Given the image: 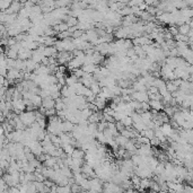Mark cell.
I'll list each match as a JSON object with an SVG mask.
<instances>
[{"instance_id":"obj_1","label":"cell","mask_w":193,"mask_h":193,"mask_svg":"<svg viewBox=\"0 0 193 193\" xmlns=\"http://www.w3.org/2000/svg\"><path fill=\"white\" fill-rule=\"evenodd\" d=\"M20 118V121H22L23 123L25 124L27 128L32 126L33 123L36 122V118H35V112H23L22 114L19 115Z\"/></svg>"},{"instance_id":"obj_2","label":"cell","mask_w":193,"mask_h":193,"mask_svg":"<svg viewBox=\"0 0 193 193\" xmlns=\"http://www.w3.org/2000/svg\"><path fill=\"white\" fill-rule=\"evenodd\" d=\"M132 101H137L139 103H145V102H149L148 92H136L134 90L132 93Z\"/></svg>"},{"instance_id":"obj_3","label":"cell","mask_w":193,"mask_h":193,"mask_svg":"<svg viewBox=\"0 0 193 193\" xmlns=\"http://www.w3.org/2000/svg\"><path fill=\"white\" fill-rule=\"evenodd\" d=\"M42 106L45 107L46 110L56 109V99H54V98H52L51 96H49V97H46V98H43Z\"/></svg>"},{"instance_id":"obj_4","label":"cell","mask_w":193,"mask_h":193,"mask_svg":"<svg viewBox=\"0 0 193 193\" xmlns=\"http://www.w3.org/2000/svg\"><path fill=\"white\" fill-rule=\"evenodd\" d=\"M160 130L164 134H165L166 138H169L172 134L174 133V129L173 126H171V123H164L162 126H160Z\"/></svg>"},{"instance_id":"obj_5","label":"cell","mask_w":193,"mask_h":193,"mask_svg":"<svg viewBox=\"0 0 193 193\" xmlns=\"http://www.w3.org/2000/svg\"><path fill=\"white\" fill-rule=\"evenodd\" d=\"M149 105H150L151 110H155L157 112L164 111V109H165V106H164V104L162 103V101H154V99H150V101H149Z\"/></svg>"},{"instance_id":"obj_6","label":"cell","mask_w":193,"mask_h":193,"mask_svg":"<svg viewBox=\"0 0 193 193\" xmlns=\"http://www.w3.org/2000/svg\"><path fill=\"white\" fill-rule=\"evenodd\" d=\"M98 67H99V66H96V64H94V63H89V64H84V66L81 67V69L84 70L86 73L94 75V72H95L96 70H97Z\"/></svg>"},{"instance_id":"obj_7","label":"cell","mask_w":193,"mask_h":193,"mask_svg":"<svg viewBox=\"0 0 193 193\" xmlns=\"http://www.w3.org/2000/svg\"><path fill=\"white\" fill-rule=\"evenodd\" d=\"M29 101L32 102V104H33L34 106H36L37 109H40V107L42 106V103H43V98L41 97L40 95H33L31 97V99Z\"/></svg>"},{"instance_id":"obj_8","label":"cell","mask_w":193,"mask_h":193,"mask_svg":"<svg viewBox=\"0 0 193 193\" xmlns=\"http://www.w3.org/2000/svg\"><path fill=\"white\" fill-rule=\"evenodd\" d=\"M115 142L118 143L119 147H121V148H124L126 147V145L129 142V139H126V137H123V136H121V134H119L118 137L114 138Z\"/></svg>"},{"instance_id":"obj_9","label":"cell","mask_w":193,"mask_h":193,"mask_svg":"<svg viewBox=\"0 0 193 193\" xmlns=\"http://www.w3.org/2000/svg\"><path fill=\"white\" fill-rule=\"evenodd\" d=\"M94 104H95L96 106L98 107V110H99V111H103V110L106 107V99H104V98L97 96V97H96V99H95V102H94Z\"/></svg>"},{"instance_id":"obj_10","label":"cell","mask_w":193,"mask_h":193,"mask_svg":"<svg viewBox=\"0 0 193 193\" xmlns=\"http://www.w3.org/2000/svg\"><path fill=\"white\" fill-rule=\"evenodd\" d=\"M190 32H191V27H190L189 24H184V25L179 26V34H181V35H185V36H188Z\"/></svg>"},{"instance_id":"obj_11","label":"cell","mask_w":193,"mask_h":193,"mask_svg":"<svg viewBox=\"0 0 193 193\" xmlns=\"http://www.w3.org/2000/svg\"><path fill=\"white\" fill-rule=\"evenodd\" d=\"M140 136H141V137L148 138L149 140L154 139L155 138V130H153V129H147V130H145V131L140 132Z\"/></svg>"},{"instance_id":"obj_12","label":"cell","mask_w":193,"mask_h":193,"mask_svg":"<svg viewBox=\"0 0 193 193\" xmlns=\"http://www.w3.org/2000/svg\"><path fill=\"white\" fill-rule=\"evenodd\" d=\"M85 156H86V153L83 149H75L71 157L72 158H77V159H85Z\"/></svg>"},{"instance_id":"obj_13","label":"cell","mask_w":193,"mask_h":193,"mask_svg":"<svg viewBox=\"0 0 193 193\" xmlns=\"http://www.w3.org/2000/svg\"><path fill=\"white\" fill-rule=\"evenodd\" d=\"M11 5H13V1L10 0H0V11L5 13Z\"/></svg>"},{"instance_id":"obj_14","label":"cell","mask_w":193,"mask_h":193,"mask_svg":"<svg viewBox=\"0 0 193 193\" xmlns=\"http://www.w3.org/2000/svg\"><path fill=\"white\" fill-rule=\"evenodd\" d=\"M58 42V39L56 36H45V46H54Z\"/></svg>"},{"instance_id":"obj_15","label":"cell","mask_w":193,"mask_h":193,"mask_svg":"<svg viewBox=\"0 0 193 193\" xmlns=\"http://www.w3.org/2000/svg\"><path fill=\"white\" fill-rule=\"evenodd\" d=\"M77 83H79V79L77 78V77H76L73 73H71V75L67 77V86L72 87L73 85L77 84Z\"/></svg>"},{"instance_id":"obj_16","label":"cell","mask_w":193,"mask_h":193,"mask_svg":"<svg viewBox=\"0 0 193 193\" xmlns=\"http://www.w3.org/2000/svg\"><path fill=\"white\" fill-rule=\"evenodd\" d=\"M66 109H67V105L63 103L62 97L56 99V111H63V110H66Z\"/></svg>"},{"instance_id":"obj_17","label":"cell","mask_w":193,"mask_h":193,"mask_svg":"<svg viewBox=\"0 0 193 193\" xmlns=\"http://www.w3.org/2000/svg\"><path fill=\"white\" fill-rule=\"evenodd\" d=\"M90 90L93 92L94 95L97 96L102 90V87H101V85H99V83H98V81H94V84H93L92 87H90Z\"/></svg>"},{"instance_id":"obj_18","label":"cell","mask_w":193,"mask_h":193,"mask_svg":"<svg viewBox=\"0 0 193 193\" xmlns=\"http://www.w3.org/2000/svg\"><path fill=\"white\" fill-rule=\"evenodd\" d=\"M166 88H167V90L171 93V94H173V93L177 92V90L180 89L179 87H176L173 84V81H166Z\"/></svg>"},{"instance_id":"obj_19","label":"cell","mask_w":193,"mask_h":193,"mask_svg":"<svg viewBox=\"0 0 193 193\" xmlns=\"http://www.w3.org/2000/svg\"><path fill=\"white\" fill-rule=\"evenodd\" d=\"M68 24V26L69 27H75V26H77L79 24V20L78 18H76V17H70L67 19V22H66Z\"/></svg>"},{"instance_id":"obj_20","label":"cell","mask_w":193,"mask_h":193,"mask_svg":"<svg viewBox=\"0 0 193 193\" xmlns=\"http://www.w3.org/2000/svg\"><path fill=\"white\" fill-rule=\"evenodd\" d=\"M122 123H123V126H126V128H128V126H133V120H132L131 116H124L123 119H122V121H121Z\"/></svg>"},{"instance_id":"obj_21","label":"cell","mask_w":193,"mask_h":193,"mask_svg":"<svg viewBox=\"0 0 193 193\" xmlns=\"http://www.w3.org/2000/svg\"><path fill=\"white\" fill-rule=\"evenodd\" d=\"M6 56H7V58H9V59H13V60L18 59V52H16V51H14V50H10V49L6 52Z\"/></svg>"},{"instance_id":"obj_22","label":"cell","mask_w":193,"mask_h":193,"mask_svg":"<svg viewBox=\"0 0 193 193\" xmlns=\"http://www.w3.org/2000/svg\"><path fill=\"white\" fill-rule=\"evenodd\" d=\"M58 193H72L71 186L66 185V186H58Z\"/></svg>"},{"instance_id":"obj_23","label":"cell","mask_w":193,"mask_h":193,"mask_svg":"<svg viewBox=\"0 0 193 193\" xmlns=\"http://www.w3.org/2000/svg\"><path fill=\"white\" fill-rule=\"evenodd\" d=\"M167 31L173 35V36H176L179 34V26L176 25H169V27L167 28Z\"/></svg>"},{"instance_id":"obj_24","label":"cell","mask_w":193,"mask_h":193,"mask_svg":"<svg viewBox=\"0 0 193 193\" xmlns=\"http://www.w3.org/2000/svg\"><path fill=\"white\" fill-rule=\"evenodd\" d=\"M86 33V32L81 31V29H77L76 32H73L72 33V39L76 40V39H81V37L84 36V34Z\"/></svg>"},{"instance_id":"obj_25","label":"cell","mask_w":193,"mask_h":193,"mask_svg":"<svg viewBox=\"0 0 193 193\" xmlns=\"http://www.w3.org/2000/svg\"><path fill=\"white\" fill-rule=\"evenodd\" d=\"M58 111L56 109H50V110H46V113H45V118H52V116H56Z\"/></svg>"},{"instance_id":"obj_26","label":"cell","mask_w":193,"mask_h":193,"mask_svg":"<svg viewBox=\"0 0 193 193\" xmlns=\"http://www.w3.org/2000/svg\"><path fill=\"white\" fill-rule=\"evenodd\" d=\"M40 96L42 98H46L49 97V96H51V93L50 90L46 88V89H41V93H40Z\"/></svg>"},{"instance_id":"obj_27","label":"cell","mask_w":193,"mask_h":193,"mask_svg":"<svg viewBox=\"0 0 193 193\" xmlns=\"http://www.w3.org/2000/svg\"><path fill=\"white\" fill-rule=\"evenodd\" d=\"M115 126H116V129H118V131L120 132H123L124 130H126V126H123V123H122V122H116V123H115Z\"/></svg>"},{"instance_id":"obj_28","label":"cell","mask_w":193,"mask_h":193,"mask_svg":"<svg viewBox=\"0 0 193 193\" xmlns=\"http://www.w3.org/2000/svg\"><path fill=\"white\" fill-rule=\"evenodd\" d=\"M160 143H162V142H160L159 140L157 139L156 137H155L154 139L150 140V146H151V147H155V148H156L157 146H160Z\"/></svg>"},{"instance_id":"obj_29","label":"cell","mask_w":193,"mask_h":193,"mask_svg":"<svg viewBox=\"0 0 193 193\" xmlns=\"http://www.w3.org/2000/svg\"><path fill=\"white\" fill-rule=\"evenodd\" d=\"M184 193H193V186L192 185H185L184 186Z\"/></svg>"},{"instance_id":"obj_30","label":"cell","mask_w":193,"mask_h":193,"mask_svg":"<svg viewBox=\"0 0 193 193\" xmlns=\"http://www.w3.org/2000/svg\"><path fill=\"white\" fill-rule=\"evenodd\" d=\"M8 193H20V190H19V188L14 186V188H9L8 189Z\"/></svg>"},{"instance_id":"obj_31","label":"cell","mask_w":193,"mask_h":193,"mask_svg":"<svg viewBox=\"0 0 193 193\" xmlns=\"http://www.w3.org/2000/svg\"><path fill=\"white\" fill-rule=\"evenodd\" d=\"M189 45H190V49H191V50H192V51H193V42H192V43H191V44H189Z\"/></svg>"},{"instance_id":"obj_32","label":"cell","mask_w":193,"mask_h":193,"mask_svg":"<svg viewBox=\"0 0 193 193\" xmlns=\"http://www.w3.org/2000/svg\"><path fill=\"white\" fill-rule=\"evenodd\" d=\"M3 193H8V191H7V192H3Z\"/></svg>"}]
</instances>
